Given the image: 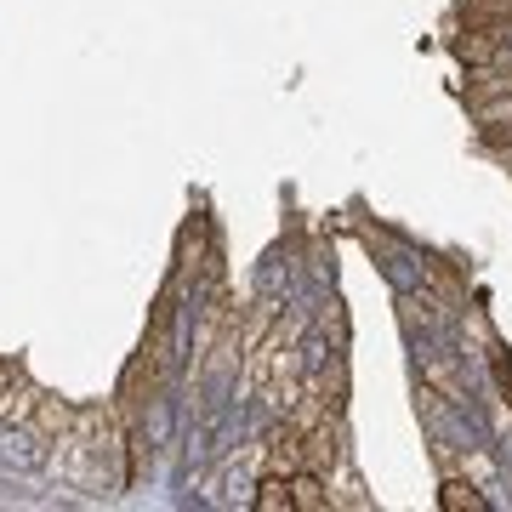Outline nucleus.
Masks as SVG:
<instances>
[{
    "mask_svg": "<svg viewBox=\"0 0 512 512\" xmlns=\"http://www.w3.org/2000/svg\"><path fill=\"white\" fill-rule=\"evenodd\" d=\"M444 507H450V512H456V507H484V495H473V484L450 478V484H444Z\"/></svg>",
    "mask_w": 512,
    "mask_h": 512,
    "instance_id": "nucleus-2",
    "label": "nucleus"
},
{
    "mask_svg": "<svg viewBox=\"0 0 512 512\" xmlns=\"http://www.w3.org/2000/svg\"><path fill=\"white\" fill-rule=\"evenodd\" d=\"M478 126H484L490 143H507V137H512V92L478 97Z\"/></svg>",
    "mask_w": 512,
    "mask_h": 512,
    "instance_id": "nucleus-1",
    "label": "nucleus"
}]
</instances>
